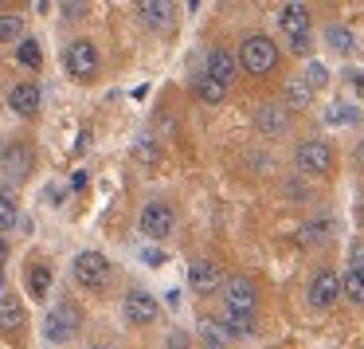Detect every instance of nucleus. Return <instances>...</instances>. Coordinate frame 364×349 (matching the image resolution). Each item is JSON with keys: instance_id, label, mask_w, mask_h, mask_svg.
<instances>
[{"instance_id": "f257e3e1", "label": "nucleus", "mask_w": 364, "mask_h": 349, "mask_svg": "<svg viewBox=\"0 0 364 349\" xmlns=\"http://www.w3.org/2000/svg\"><path fill=\"white\" fill-rule=\"evenodd\" d=\"M71 271H75V283H79L82 291H106L110 278H114V267L102 251H79Z\"/></svg>"}, {"instance_id": "f03ea898", "label": "nucleus", "mask_w": 364, "mask_h": 349, "mask_svg": "<svg viewBox=\"0 0 364 349\" xmlns=\"http://www.w3.org/2000/svg\"><path fill=\"white\" fill-rule=\"evenodd\" d=\"M137 228H141L145 239H153V244H165L168 236L176 231V212L168 200H149V204L141 208V216H137Z\"/></svg>"}, {"instance_id": "7ed1b4c3", "label": "nucleus", "mask_w": 364, "mask_h": 349, "mask_svg": "<svg viewBox=\"0 0 364 349\" xmlns=\"http://www.w3.org/2000/svg\"><path fill=\"white\" fill-rule=\"evenodd\" d=\"M79 306L75 302H55V306L48 310V318H43V338L51 341V345H67V341L79 333Z\"/></svg>"}, {"instance_id": "20e7f679", "label": "nucleus", "mask_w": 364, "mask_h": 349, "mask_svg": "<svg viewBox=\"0 0 364 349\" xmlns=\"http://www.w3.org/2000/svg\"><path fill=\"white\" fill-rule=\"evenodd\" d=\"M239 63H243V71L251 75H270L278 67V48L270 36H247L243 48H239Z\"/></svg>"}, {"instance_id": "39448f33", "label": "nucleus", "mask_w": 364, "mask_h": 349, "mask_svg": "<svg viewBox=\"0 0 364 349\" xmlns=\"http://www.w3.org/2000/svg\"><path fill=\"white\" fill-rule=\"evenodd\" d=\"M294 161H298L301 173H314V177H329L333 169H337V153H333V145L321 142V137L301 142L298 150H294Z\"/></svg>"}, {"instance_id": "423d86ee", "label": "nucleus", "mask_w": 364, "mask_h": 349, "mask_svg": "<svg viewBox=\"0 0 364 349\" xmlns=\"http://www.w3.org/2000/svg\"><path fill=\"white\" fill-rule=\"evenodd\" d=\"M278 28H282V36L290 40V48L298 51V56L309 48V9L306 4H298V0L282 4V9H278Z\"/></svg>"}, {"instance_id": "0eeeda50", "label": "nucleus", "mask_w": 364, "mask_h": 349, "mask_svg": "<svg viewBox=\"0 0 364 349\" xmlns=\"http://www.w3.org/2000/svg\"><path fill=\"white\" fill-rule=\"evenodd\" d=\"M98 48L90 40H71L67 43V51H63V67H67V75H75L79 83H90L98 75Z\"/></svg>"}, {"instance_id": "6e6552de", "label": "nucleus", "mask_w": 364, "mask_h": 349, "mask_svg": "<svg viewBox=\"0 0 364 349\" xmlns=\"http://www.w3.org/2000/svg\"><path fill=\"white\" fill-rule=\"evenodd\" d=\"M0 169H4L9 181H28L32 169H36V150L28 142H4V150H0Z\"/></svg>"}, {"instance_id": "1a4fd4ad", "label": "nucleus", "mask_w": 364, "mask_h": 349, "mask_svg": "<svg viewBox=\"0 0 364 349\" xmlns=\"http://www.w3.org/2000/svg\"><path fill=\"white\" fill-rule=\"evenodd\" d=\"M122 314H126L129 325H153V322L161 318V302L153 298L149 291L134 286V291L126 294V302H122Z\"/></svg>"}, {"instance_id": "9d476101", "label": "nucleus", "mask_w": 364, "mask_h": 349, "mask_svg": "<svg viewBox=\"0 0 364 349\" xmlns=\"http://www.w3.org/2000/svg\"><path fill=\"white\" fill-rule=\"evenodd\" d=\"M306 298H309V306L314 310H329L333 302L341 298V275L337 271H317L314 278H309V291H306Z\"/></svg>"}, {"instance_id": "9b49d317", "label": "nucleus", "mask_w": 364, "mask_h": 349, "mask_svg": "<svg viewBox=\"0 0 364 349\" xmlns=\"http://www.w3.org/2000/svg\"><path fill=\"white\" fill-rule=\"evenodd\" d=\"M223 302H228L231 314H255L259 291H255L251 278H228V283H223Z\"/></svg>"}, {"instance_id": "f8f14e48", "label": "nucleus", "mask_w": 364, "mask_h": 349, "mask_svg": "<svg viewBox=\"0 0 364 349\" xmlns=\"http://www.w3.org/2000/svg\"><path fill=\"white\" fill-rule=\"evenodd\" d=\"M255 126L267 137H282L286 130H290V110H286L282 103H262L259 110H255Z\"/></svg>"}, {"instance_id": "ddd939ff", "label": "nucleus", "mask_w": 364, "mask_h": 349, "mask_svg": "<svg viewBox=\"0 0 364 349\" xmlns=\"http://www.w3.org/2000/svg\"><path fill=\"white\" fill-rule=\"evenodd\" d=\"M40 103H43V95H40L36 83H16V87L9 90V106L20 118H36V114H40Z\"/></svg>"}, {"instance_id": "4468645a", "label": "nucleus", "mask_w": 364, "mask_h": 349, "mask_svg": "<svg viewBox=\"0 0 364 349\" xmlns=\"http://www.w3.org/2000/svg\"><path fill=\"white\" fill-rule=\"evenodd\" d=\"M188 286H192V291H200V294L220 291V286H223V271L215 267L212 259H192V267H188Z\"/></svg>"}, {"instance_id": "2eb2a0df", "label": "nucleus", "mask_w": 364, "mask_h": 349, "mask_svg": "<svg viewBox=\"0 0 364 349\" xmlns=\"http://www.w3.org/2000/svg\"><path fill=\"white\" fill-rule=\"evenodd\" d=\"M24 325H28V310H24V302L16 298V294H0V333H24Z\"/></svg>"}, {"instance_id": "dca6fc26", "label": "nucleus", "mask_w": 364, "mask_h": 349, "mask_svg": "<svg viewBox=\"0 0 364 349\" xmlns=\"http://www.w3.org/2000/svg\"><path fill=\"white\" fill-rule=\"evenodd\" d=\"M235 71H239V63H235V56H231L228 48H215L212 56H208V63H204V75H212V79L223 83V87H231Z\"/></svg>"}, {"instance_id": "f3484780", "label": "nucleus", "mask_w": 364, "mask_h": 349, "mask_svg": "<svg viewBox=\"0 0 364 349\" xmlns=\"http://www.w3.org/2000/svg\"><path fill=\"white\" fill-rule=\"evenodd\" d=\"M137 16H141L145 28L165 32L168 20H173V4H168V0H141V4H137Z\"/></svg>"}, {"instance_id": "a211bd4d", "label": "nucleus", "mask_w": 364, "mask_h": 349, "mask_svg": "<svg viewBox=\"0 0 364 349\" xmlns=\"http://www.w3.org/2000/svg\"><path fill=\"white\" fill-rule=\"evenodd\" d=\"M192 95H196L204 106H220L223 98H228V87H223V83H215L212 75H204V71H200L196 79H192Z\"/></svg>"}, {"instance_id": "6ab92c4d", "label": "nucleus", "mask_w": 364, "mask_h": 349, "mask_svg": "<svg viewBox=\"0 0 364 349\" xmlns=\"http://www.w3.org/2000/svg\"><path fill=\"white\" fill-rule=\"evenodd\" d=\"M51 283H55L51 263H32V267H28V294H32V298H48Z\"/></svg>"}, {"instance_id": "aec40b11", "label": "nucleus", "mask_w": 364, "mask_h": 349, "mask_svg": "<svg viewBox=\"0 0 364 349\" xmlns=\"http://www.w3.org/2000/svg\"><path fill=\"white\" fill-rule=\"evenodd\" d=\"M325 43H329V51H337V56H353L356 51V40H353V32H348L345 24L325 28Z\"/></svg>"}, {"instance_id": "412c9836", "label": "nucleus", "mask_w": 364, "mask_h": 349, "mask_svg": "<svg viewBox=\"0 0 364 349\" xmlns=\"http://www.w3.org/2000/svg\"><path fill=\"white\" fill-rule=\"evenodd\" d=\"M325 122H329V126H356V122H360V106L329 103V106H325Z\"/></svg>"}, {"instance_id": "4be33fe9", "label": "nucleus", "mask_w": 364, "mask_h": 349, "mask_svg": "<svg viewBox=\"0 0 364 349\" xmlns=\"http://www.w3.org/2000/svg\"><path fill=\"white\" fill-rule=\"evenodd\" d=\"M282 98H286V103H282L286 110H306V106L314 103V90H309L301 79H290V83H286V90H282Z\"/></svg>"}, {"instance_id": "5701e85b", "label": "nucleus", "mask_w": 364, "mask_h": 349, "mask_svg": "<svg viewBox=\"0 0 364 349\" xmlns=\"http://www.w3.org/2000/svg\"><path fill=\"white\" fill-rule=\"evenodd\" d=\"M16 59H20V67H28V71H40V67H43L40 40H32V36H24V40L16 43Z\"/></svg>"}, {"instance_id": "b1692460", "label": "nucleus", "mask_w": 364, "mask_h": 349, "mask_svg": "<svg viewBox=\"0 0 364 349\" xmlns=\"http://www.w3.org/2000/svg\"><path fill=\"white\" fill-rule=\"evenodd\" d=\"M24 40V20L16 12H0V43H20Z\"/></svg>"}, {"instance_id": "393cba45", "label": "nucleus", "mask_w": 364, "mask_h": 349, "mask_svg": "<svg viewBox=\"0 0 364 349\" xmlns=\"http://www.w3.org/2000/svg\"><path fill=\"white\" fill-rule=\"evenodd\" d=\"M341 294H348L353 302H360V306H364V267H360V263L341 278Z\"/></svg>"}, {"instance_id": "a878e982", "label": "nucleus", "mask_w": 364, "mask_h": 349, "mask_svg": "<svg viewBox=\"0 0 364 349\" xmlns=\"http://www.w3.org/2000/svg\"><path fill=\"white\" fill-rule=\"evenodd\" d=\"M16 224H20L16 200H12V192H0V236H4V231H12Z\"/></svg>"}, {"instance_id": "bb28decb", "label": "nucleus", "mask_w": 364, "mask_h": 349, "mask_svg": "<svg viewBox=\"0 0 364 349\" xmlns=\"http://www.w3.org/2000/svg\"><path fill=\"white\" fill-rule=\"evenodd\" d=\"M134 153H137V161H145V165H157V161H161V150H157V142H153V134L137 137Z\"/></svg>"}, {"instance_id": "cd10ccee", "label": "nucleus", "mask_w": 364, "mask_h": 349, "mask_svg": "<svg viewBox=\"0 0 364 349\" xmlns=\"http://www.w3.org/2000/svg\"><path fill=\"white\" fill-rule=\"evenodd\" d=\"M333 236V224L329 220H314L306 231H301V244H321V239Z\"/></svg>"}, {"instance_id": "c85d7f7f", "label": "nucleus", "mask_w": 364, "mask_h": 349, "mask_svg": "<svg viewBox=\"0 0 364 349\" xmlns=\"http://www.w3.org/2000/svg\"><path fill=\"white\" fill-rule=\"evenodd\" d=\"M301 83H306L309 90L329 87V71H325V63H309V67H306V79H301Z\"/></svg>"}, {"instance_id": "c756f323", "label": "nucleus", "mask_w": 364, "mask_h": 349, "mask_svg": "<svg viewBox=\"0 0 364 349\" xmlns=\"http://www.w3.org/2000/svg\"><path fill=\"white\" fill-rule=\"evenodd\" d=\"M141 259H145V263H149V267H165V259H168V255H165V251H161V247H149V251H145V255H141Z\"/></svg>"}, {"instance_id": "7c9ffc66", "label": "nucleus", "mask_w": 364, "mask_h": 349, "mask_svg": "<svg viewBox=\"0 0 364 349\" xmlns=\"http://www.w3.org/2000/svg\"><path fill=\"white\" fill-rule=\"evenodd\" d=\"M348 87H353L356 95L364 98V71H348Z\"/></svg>"}, {"instance_id": "2f4dec72", "label": "nucleus", "mask_w": 364, "mask_h": 349, "mask_svg": "<svg viewBox=\"0 0 364 349\" xmlns=\"http://www.w3.org/2000/svg\"><path fill=\"white\" fill-rule=\"evenodd\" d=\"M168 349H188V333H173V338H168Z\"/></svg>"}, {"instance_id": "473e14b6", "label": "nucleus", "mask_w": 364, "mask_h": 349, "mask_svg": "<svg viewBox=\"0 0 364 349\" xmlns=\"http://www.w3.org/2000/svg\"><path fill=\"white\" fill-rule=\"evenodd\" d=\"M9 255H12V247H9V239L0 236V267H4V263H9Z\"/></svg>"}, {"instance_id": "72a5a7b5", "label": "nucleus", "mask_w": 364, "mask_h": 349, "mask_svg": "<svg viewBox=\"0 0 364 349\" xmlns=\"http://www.w3.org/2000/svg\"><path fill=\"white\" fill-rule=\"evenodd\" d=\"M82 9H87V4H63L67 16H82Z\"/></svg>"}, {"instance_id": "f704fd0d", "label": "nucleus", "mask_w": 364, "mask_h": 349, "mask_svg": "<svg viewBox=\"0 0 364 349\" xmlns=\"http://www.w3.org/2000/svg\"><path fill=\"white\" fill-rule=\"evenodd\" d=\"M204 349H223V345H220V341H204Z\"/></svg>"}, {"instance_id": "c9c22d12", "label": "nucleus", "mask_w": 364, "mask_h": 349, "mask_svg": "<svg viewBox=\"0 0 364 349\" xmlns=\"http://www.w3.org/2000/svg\"><path fill=\"white\" fill-rule=\"evenodd\" d=\"M356 161H360V165H364V142H360V150H356Z\"/></svg>"}, {"instance_id": "e433bc0d", "label": "nucleus", "mask_w": 364, "mask_h": 349, "mask_svg": "<svg viewBox=\"0 0 364 349\" xmlns=\"http://www.w3.org/2000/svg\"><path fill=\"white\" fill-rule=\"evenodd\" d=\"M0 294H9V291H4V271H0Z\"/></svg>"}, {"instance_id": "4c0bfd02", "label": "nucleus", "mask_w": 364, "mask_h": 349, "mask_svg": "<svg viewBox=\"0 0 364 349\" xmlns=\"http://www.w3.org/2000/svg\"><path fill=\"white\" fill-rule=\"evenodd\" d=\"M356 216H360V228H364V200H360V212H356Z\"/></svg>"}, {"instance_id": "58836bf2", "label": "nucleus", "mask_w": 364, "mask_h": 349, "mask_svg": "<svg viewBox=\"0 0 364 349\" xmlns=\"http://www.w3.org/2000/svg\"><path fill=\"white\" fill-rule=\"evenodd\" d=\"M360 267H364V263H360Z\"/></svg>"}]
</instances>
